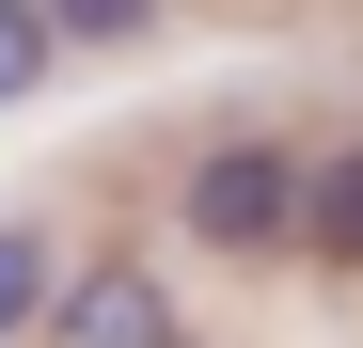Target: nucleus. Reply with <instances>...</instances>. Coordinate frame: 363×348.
<instances>
[{
    "mask_svg": "<svg viewBox=\"0 0 363 348\" xmlns=\"http://www.w3.org/2000/svg\"><path fill=\"white\" fill-rule=\"evenodd\" d=\"M48 285H64V254H48V222H0V348H16L48 317Z\"/></svg>",
    "mask_w": 363,
    "mask_h": 348,
    "instance_id": "4",
    "label": "nucleus"
},
{
    "mask_svg": "<svg viewBox=\"0 0 363 348\" xmlns=\"http://www.w3.org/2000/svg\"><path fill=\"white\" fill-rule=\"evenodd\" d=\"M174 222H190V254H300V143H269V127H237V143H206L190 158V190H174Z\"/></svg>",
    "mask_w": 363,
    "mask_h": 348,
    "instance_id": "1",
    "label": "nucleus"
},
{
    "mask_svg": "<svg viewBox=\"0 0 363 348\" xmlns=\"http://www.w3.org/2000/svg\"><path fill=\"white\" fill-rule=\"evenodd\" d=\"M300 254H316V269H363V143L300 158Z\"/></svg>",
    "mask_w": 363,
    "mask_h": 348,
    "instance_id": "3",
    "label": "nucleus"
},
{
    "mask_svg": "<svg viewBox=\"0 0 363 348\" xmlns=\"http://www.w3.org/2000/svg\"><path fill=\"white\" fill-rule=\"evenodd\" d=\"M48 64H64V32H48V0H0V111H16Z\"/></svg>",
    "mask_w": 363,
    "mask_h": 348,
    "instance_id": "5",
    "label": "nucleus"
},
{
    "mask_svg": "<svg viewBox=\"0 0 363 348\" xmlns=\"http://www.w3.org/2000/svg\"><path fill=\"white\" fill-rule=\"evenodd\" d=\"M48 32H64V48H143L158 0H48Z\"/></svg>",
    "mask_w": 363,
    "mask_h": 348,
    "instance_id": "6",
    "label": "nucleus"
},
{
    "mask_svg": "<svg viewBox=\"0 0 363 348\" xmlns=\"http://www.w3.org/2000/svg\"><path fill=\"white\" fill-rule=\"evenodd\" d=\"M32 332H48V348H174V301H158V269L111 254V269H64V285H48Z\"/></svg>",
    "mask_w": 363,
    "mask_h": 348,
    "instance_id": "2",
    "label": "nucleus"
}]
</instances>
